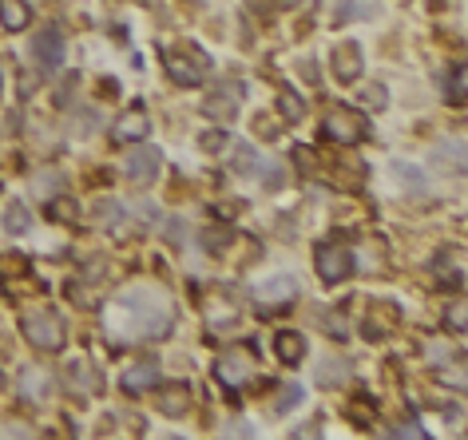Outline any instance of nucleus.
Instances as JSON below:
<instances>
[{
    "label": "nucleus",
    "instance_id": "nucleus-1",
    "mask_svg": "<svg viewBox=\"0 0 468 440\" xmlns=\"http://www.w3.org/2000/svg\"><path fill=\"white\" fill-rule=\"evenodd\" d=\"M20 329H24L28 345L40 349V353H60L64 342H68L64 317H60L52 306H32L24 317H20Z\"/></svg>",
    "mask_w": 468,
    "mask_h": 440
},
{
    "label": "nucleus",
    "instance_id": "nucleus-2",
    "mask_svg": "<svg viewBox=\"0 0 468 440\" xmlns=\"http://www.w3.org/2000/svg\"><path fill=\"white\" fill-rule=\"evenodd\" d=\"M322 135L330 143H342V147H353V143H365L370 139V119H365L357 107H330L322 115Z\"/></svg>",
    "mask_w": 468,
    "mask_h": 440
},
{
    "label": "nucleus",
    "instance_id": "nucleus-3",
    "mask_svg": "<svg viewBox=\"0 0 468 440\" xmlns=\"http://www.w3.org/2000/svg\"><path fill=\"white\" fill-rule=\"evenodd\" d=\"M314 270H317V278H322L326 286H337V282H345V278L353 274V254L345 246H337V243H322L317 246V254H314Z\"/></svg>",
    "mask_w": 468,
    "mask_h": 440
},
{
    "label": "nucleus",
    "instance_id": "nucleus-4",
    "mask_svg": "<svg viewBox=\"0 0 468 440\" xmlns=\"http://www.w3.org/2000/svg\"><path fill=\"white\" fill-rule=\"evenodd\" d=\"M206 56L203 52H163V72L175 79L179 87H198L206 79Z\"/></svg>",
    "mask_w": 468,
    "mask_h": 440
},
{
    "label": "nucleus",
    "instance_id": "nucleus-5",
    "mask_svg": "<svg viewBox=\"0 0 468 440\" xmlns=\"http://www.w3.org/2000/svg\"><path fill=\"white\" fill-rule=\"evenodd\" d=\"M238 107H243V84H218L211 96L203 99V115L206 119H215V124H234V115H238Z\"/></svg>",
    "mask_w": 468,
    "mask_h": 440
},
{
    "label": "nucleus",
    "instance_id": "nucleus-6",
    "mask_svg": "<svg viewBox=\"0 0 468 440\" xmlns=\"http://www.w3.org/2000/svg\"><path fill=\"white\" fill-rule=\"evenodd\" d=\"M159 167H163V155H159L155 147H147V143H135L132 151H127V159H124V175L132 179L135 187H151L159 179Z\"/></svg>",
    "mask_w": 468,
    "mask_h": 440
},
{
    "label": "nucleus",
    "instance_id": "nucleus-7",
    "mask_svg": "<svg viewBox=\"0 0 468 440\" xmlns=\"http://www.w3.org/2000/svg\"><path fill=\"white\" fill-rule=\"evenodd\" d=\"M362 68H365V56H362V44H357V40H342L330 52V72H334V79H342V84H353V79L362 76Z\"/></svg>",
    "mask_w": 468,
    "mask_h": 440
},
{
    "label": "nucleus",
    "instance_id": "nucleus-8",
    "mask_svg": "<svg viewBox=\"0 0 468 440\" xmlns=\"http://www.w3.org/2000/svg\"><path fill=\"white\" fill-rule=\"evenodd\" d=\"M32 56L40 60L44 72H56V68L64 64V32H60V28H44V32H36Z\"/></svg>",
    "mask_w": 468,
    "mask_h": 440
},
{
    "label": "nucleus",
    "instance_id": "nucleus-9",
    "mask_svg": "<svg viewBox=\"0 0 468 440\" xmlns=\"http://www.w3.org/2000/svg\"><path fill=\"white\" fill-rule=\"evenodd\" d=\"M147 132H151V119H147L143 107H127V112L115 119L112 139H115V143H143Z\"/></svg>",
    "mask_w": 468,
    "mask_h": 440
},
{
    "label": "nucleus",
    "instance_id": "nucleus-10",
    "mask_svg": "<svg viewBox=\"0 0 468 440\" xmlns=\"http://www.w3.org/2000/svg\"><path fill=\"white\" fill-rule=\"evenodd\" d=\"M215 373H218V381H223V385H234V389L243 385V381H254V365H251V357L238 353V349H231V353L218 357Z\"/></svg>",
    "mask_w": 468,
    "mask_h": 440
},
{
    "label": "nucleus",
    "instance_id": "nucleus-11",
    "mask_svg": "<svg viewBox=\"0 0 468 440\" xmlns=\"http://www.w3.org/2000/svg\"><path fill=\"white\" fill-rule=\"evenodd\" d=\"M258 302L262 306H286V302H298V278H286L278 274L271 282L258 286Z\"/></svg>",
    "mask_w": 468,
    "mask_h": 440
},
{
    "label": "nucleus",
    "instance_id": "nucleus-12",
    "mask_svg": "<svg viewBox=\"0 0 468 440\" xmlns=\"http://www.w3.org/2000/svg\"><path fill=\"white\" fill-rule=\"evenodd\" d=\"M274 353L282 365H302L306 362V334H298V329H278Z\"/></svg>",
    "mask_w": 468,
    "mask_h": 440
},
{
    "label": "nucleus",
    "instance_id": "nucleus-13",
    "mask_svg": "<svg viewBox=\"0 0 468 440\" xmlns=\"http://www.w3.org/2000/svg\"><path fill=\"white\" fill-rule=\"evenodd\" d=\"M159 408H163L167 417H187L191 413V389H187L183 381H171L159 393Z\"/></svg>",
    "mask_w": 468,
    "mask_h": 440
},
{
    "label": "nucleus",
    "instance_id": "nucleus-14",
    "mask_svg": "<svg viewBox=\"0 0 468 440\" xmlns=\"http://www.w3.org/2000/svg\"><path fill=\"white\" fill-rule=\"evenodd\" d=\"M163 377H159V365L155 362H139L124 373V389L127 393H147V389H155Z\"/></svg>",
    "mask_w": 468,
    "mask_h": 440
},
{
    "label": "nucleus",
    "instance_id": "nucleus-15",
    "mask_svg": "<svg viewBox=\"0 0 468 440\" xmlns=\"http://www.w3.org/2000/svg\"><path fill=\"white\" fill-rule=\"evenodd\" d=\"M0 24H5L8 32H24V28L32 24L28 0H0Z\"/></svg>",
    "mask_w": 468,
    "mask_h": 440
},
{
    "label": "nucleus",
    "instance_id": "nucleus-16",
    "mask_svg": "<svg viewBox=\"0 0 468 440\" xmlns=\"http://www.w3.org/2000/svg\"><path fill=\"white\" fill-rule=\"evenodd\" d=\"M231 167L238 175H262V159H258V151L251 143H234V159H231Z\"/></svg>",
    "mask_w": 468,
    "mask_h": 440
},
{
    "label": "nucleus",
    "instance_id": "nucleus-17",
    "mask_svg": "<svg viewBox=\"0 0 468 440\" xmlns=\"http://www.w3.org/2000/svg\"><path fill=\"white\" fill-rule=\"evenodd\" d=\"M445 99H449L453 107H464V99H468V72H464V64H453L449 84H445Z\"/></svg>",
    "mask_w": 468,
    "mask_h": 440
},
{
    "label": "nucleus",
    "instance_id": "nucleus-18",
    "mask_svg": "<svg viewBox=\"0 0 468 440\" xmlns=\"http://www.w3.org/2000/svg\"><path fill=\"white\" fill-rule=\"evenodd\" d=\"M28 226H32V215H28V206L20 198H13L5 211V230L8 234H28Z\"/></svg>",
    "mask_w": 468,
    "mask_h": 440
},
{
    "label": "nucleus",
    "instance_id": "nucleus-19",
    "mask_svg": "<svg viewBox=\"0 0 468 440\" xmlns=\"http://www.w3.org/2000/svg\"><path fill=\"white\" fill-rule=\"evenodd\" d=\"M198 238H203V246L211 250V254H223V246L234 238V230L231 226H211V230H203Z\"/></svg>",
    "mask_w": 468,
    "mask_h": 440
},
{
    "label": "nucleus",
    "instance_id": "nucleus-20",
    "mask_svg": "<svg viewBox=\"0 0 468 440\" xmlns=\"http://www.w3.org/2000/svg\"><path fill=\"white\" fill-rule=\"evenodd\" d=\"M278 112H282L286 119H294V124H298V119L306 115V99H302V96H294V92L278 96Z\"/></svg>",
    "mask_w": 468,
    "mask_h": 440
},
{
    "label": "nucleus",
    "instance_id": "nucleus-21",
    "mask_svg": "<svg viewBox=\"0 0 468 440\" xmlns=\"http://www.w3.org/2000/svg\"><path fill=\"white\" fill-rule=\"evenodd\" d=\"M48 215H52V218H76V215H79V206L72 203V198H56V203L48 206Z\"/></svg>",
    "mask_w": 468,
    "mask_h": 440
},
{
    "label": "nucleus",
    "instance_id": "nucleus-22",
    "mask_svg": "<svg viewBox=\"0 0 468 440\" xmlns=\"http://www.w3.org/2000/svg\"><path fill=\"white\" fill-rule=\"evenodd\" d=\"M226 143V132L223 127H218V132H206V135H198V147H203V151H218V147Z\"/></svg>",
    "mask_w": 468,
    "mask_h": 440
},
{
    "label": "nucleus",
    "instance_id": "nucleus-23",
    "mask_svg": "<svg viewBox=\"0 0 468 440\" xmlns=\"http://www.w3.org/2000/svg\"><path fill=\"white\" fill-rule=\"evenodd\" d=\"M298 401H302V389H298V385H286V389H282V401H278V413H286V408L298 405Z\"/></svg>",
    "mask_w": 468,
    "mask_h": 440
},
{
    "label": "nucleus",
    "instance_id": "nucleus-24",
    "mask_svg": "<svg viewBox=\"0 0 468 440\" xmlns=\"http://www.w3.org/2000/svg\"><path fill=\"white\" fill-rule=\"evenodd\" d=\"M445 325H449V329H456V334H464V306L449 309V314H445Z\"/></svg>",
    "mask_w": 468,
    "mask_h": 440
},
{
    "label": "nucleus",
    "instance_id": "nucleus-25",
    "mask_svg": "<svg viewBox=\"0 0 468 440\" xmlns=\"http://www.w3.org/2000/svg\"><path fill=\"white\" fill-rule=\"evenodd\" d=\"M365 104H370V107H385V87H365Z\"/></svg>",
    "mask_w": 468,
    "mask_h": 440
},
{
    "label": "nucleus",
    "instance_id": "nucleus-26",
    "mask_svg": "<svg viewBox=\"0 0 468 440\" xmlns=\"http://www.w3.org/2000/svg\"><path fill=\"white\" fill-rule=\"evenodd\" d=\"M397 433H401V436H425V428L417 425V421H409V425H401V428H397Z\"/></svg>",
    "mask_w": 468,
    "mask_h": 440
}]
</instances>
